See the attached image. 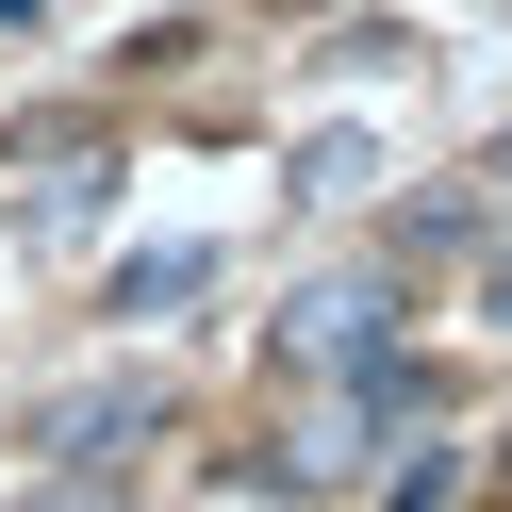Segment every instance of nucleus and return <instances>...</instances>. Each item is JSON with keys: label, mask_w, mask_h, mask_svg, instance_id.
I'll return each instance as SVG.
<instances>
[{"label": "nucleus", "mask_w": 512, "mask_h": 512, "mask_svg": "<svg viewBox=\"0 0 512 512\" xmlns=\"http://www.w3.org/2000/svg\"><path fill=\"white\" fill-rule=\"evenodd\" d=\"M479 314H496V331H512V265H496V281H479Z\"/></svg>", "instance_id": "obj_4"}, {"label": "nucleus", "mask_w": 512, "mask_h": 512, "mask_svg": "<svg viewBox=\"0 0 512 512\" xmlns=\"http://www.w3.org/2000/svg\"><path fill=\"white\" fill-rule=\"evenodd\" d=\"M479 182H496V215H512V149H496V166H479Z\"/></svg>", "instance_id": "obj_5"}, {"label": "nucleus", "mask_w": 512, "mask_h": 512, "mask_svg": "<svg viewBox=\"0 0 512 512\" xmlns=\"http://www.w3.org/2000/svg\"><path fill=\"white\" fill-rule=\"evenodd\" d=\"M446 479H463V446L430 430V446H413V463H397V496H380V512H446Z\"/></svg>", "instance_id": "obj_3"}, {"label": "nucleus", "mask_w": 512, "mask_h": 512, "mask_svg": "<svg viewBox=\"0 0 512 512\" xmlns=\"http://www.w3.org/2000/svg\"><path fill=\"white\" fill-rule=\"evenodd\" d=\"M397 364V281H314L281 314V380H380Z\"/></svg>", "instance_id": "obj_1"}, {"label": "nucleus", "mask_w": 512, "mask_h": 512, "mask_svg": "<svg viewBox=\"0 0 512 512\" xmlns=\"http://www.w3.org/2000/svg\"><path fill=\"white\" fill-rule=\"evenodd\" d=\"M149 430H166V380H83V397H50V463H67V479L133 463Z\"/></svg>", "instance_id": "obj_2"}]
</instances>
